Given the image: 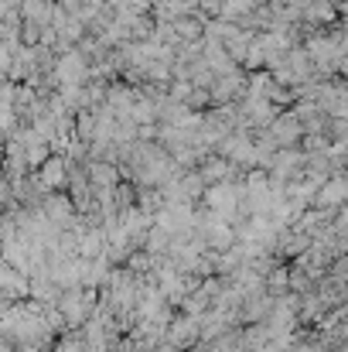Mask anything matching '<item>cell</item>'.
<instances>
[{
    "mask_svg": "<svg viewBox=\"0 0 348 352\" xmlns=\"http://www.w3.org/2000/svg\"><path fill=\"white\" fill-rule=\"evenodd\" d=\"M335 17V3L332 0H308L304 7V21H314V24H325Z\"/></svg>",
    "mask_w": 348,
    "mask_h": 352,
    "instance_id": "6da1fadb",
    "label": "cell"
}]
</instances>
